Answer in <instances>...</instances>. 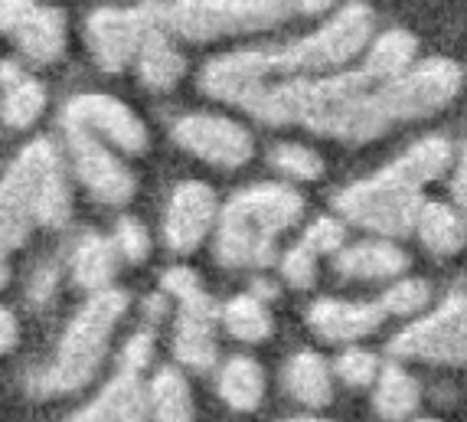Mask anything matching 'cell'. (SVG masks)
<instances>
[{
	"instance_id": "cell-22",
	"label": "cell",
	"mask_w": 467,
	"mask_h": 422,
	"mask_svg": "<svg viewBox=\"0 0 467 422\" xmlns=\"http://www.w3.org/2000/svg\"><path fill=\"white\" fill-rule=\"evenodd\" d=\"M421 246L435 256H454L467 243V219L448 204H425L415 219Z\"/></svg>"
},
{
	"instance_id": "cell-32",
	"label": "cell",
	"mask_w": 467,
	"mask_h": 422,
	"mask_svg": "<svg viewBox=\"0 0 467 422\" xmlns=\"http://www.w3.org/2000/svg\"><path fill=\"white\" fill-rule=\"evenodd\" d=\"M115 249L128 258V262H144L150 256V236L148 229L140 227L134 216H121L118 219V229H115Z\"/></svg>"
},
{
	"instance_id": "cell-12",
	"label": "cell",
	"mask_w": 467,
	"mask_h": 422,
	"mask_svg": "<svg viewBox=\"0 0 467 422\" xmlns=\"http://www.w3.org/2000/svg\"><path fill=\"white\" fill-rule=\"evenodd\" d=\"M66 141H69V154L76 177L82 180V187L101 200V204L121 206L128 204L138 190V177L121 157L111 154V148L99 134H92L88 128L76 125V121H63Z\"/></svg>"
},
{
	"instance_id": "cell-13",
	"label": "cell",
	"mask_w": 467,
	"mask_h": 422,
	"mask_svg": "<svg viewBox=\"0 0 467 422\" xmlns=\"http://www.w3.org/2000/svg\"><path fill=\"white\" fill-rule=\"evenodd\" d=\"M0 30L33 63H53L66 49V16L36 0H0Z\"/></svg>"
},
{
	"instance_id": "cell-1",
	"label": "cell",
	"mask_w": 467,
	"mask_h": 422,
	"mask_svg": "<svg viewBox=\"0 0 467 422\" xmlns=\"http://www.w3.org/2000/svg\"><path fill=\"white\" fill-rule=\"evenodd\" d=\"M373 39V14L363 4H347L327 24L281 49H245L213 59L202 69L206 95L229 105H245L268 82L301 76H327L357 59Z\"/></svg>"
},
{
	"instance_id": "cell-9",
	"label": "cell",
	"mask_w": 467,
	"mask_h": 422,
	"mask_svg": "<svg viewBox=\"0 0 467 422\" xmlns=\"http://www.w3.org/2000/svg\"><path fill=\"white\" fill-rule=\"evenodd\" d=\"M150 26H164V4L148 0L138 7H101L88 16L86 37L95 63L105 72H121L134 63L140 39Z\"/></svg>"
},
{
	"instance_id": "cell-34",
	"label": "cell",
	"mask_w": 467,
	"mask_h": 422,
	"mask_svg": "<svg viewBox=\"0 0 467 422\" xmlns=\"http://www.w3.org/2000/svg\"><path fill=\"white\" fill-rule=\"evenodd\" d=\"M343 239H347V229H343L340 219L334 216H320L317 223H311L307 227V233H304V246L311 252H334L343 246Z\"/></svg>"
},
{
	"instance_id": "cell-25",
	"label": "cell",
	"mask_w": 467,
	"mask_h": 422,
	"mask_svg": "<svg viewBox=\"0 0 467 422\" xmlns=\"http://www.w3.org/2000/svg\"><path fill=\"white\" fill-rule=\"evenodd\" d=\"M219 396L226 399L229 409L252 413L265 396V374L252 357H233L219 374Z\"/></svg>"
},
{
	"instance_id": "cell-16",
	"label": "cell",
	"mask_w": 467,
	"mask_h": 422,
	"mask_svg": "<svg viewBox=\"0 0 467 422\" xmlns=\"http://www.w3.org/2000/svg\"><path fill=\"white\" fill-rule=\"evenodd\" d=\"M219 206L216 194L200 180H187L173 190L171 204H167V219H164V239L173 252H193L200 249V243L210 236V229L216 227Z\"/></svg>"
},
{
	"instance_id": "cell-39",
	"label": "cell",
	"mask_w": 467,
	"mask_h": 422,
	"mask_svg": "<svg viewBox=\"0 0 467 422\" xmlns=\"http://www.w3.org/2000/svg\"><path fill=\"white\" fill-rule=\"evenodd\" d=\"M454 200H458V206L467 213V141H464V148H461L458 171H454Z\"/></svg>"
},
{
	"instance_id": "cell-27",
	"label": "cell",
	"mask_w": 467,
	"mask_h": 422,
	"mask_svg": "<svg viewBox=\"0 0 467 422\" xmlns=\"http://www.w3.org/2000/svg\"><path fill=\"white\" fill-rule=\"evenodd\" d=\"M421 390L419 380H415L409 370L402 367H382L379 376H376V413L382 419L399 422L405 416H412L415 406H419Z\"/></svg>"
},
{
	"instance_id": "cell-3",
	"label": "cell",
	"mask_w": 467,
	"mask_h": 422,
	"mask_svg": "<svg viewBox=\"0 0 467 422\" xmlns=\"http://www.w3.org/2000/svg\"><path fill=\"white\" fill-rule=\"evenodd\" d=\"M451 164V144L438 134L415 141L399 161L376 177L359 180L337 196V213L363 229L382 236H405L415 229L421 206V187L438 180Z\"/></svg>"
},
{
	"instance_id": "cell-2",
	"label": "cell",
	"mask_w": 467,
	"mask_h": 422,
	"mask_svg": "<svg viewBox=\"0 0 467 422\" xmlns=\"http://www.w3.org/2000/svg\"><path fill=\"white\" fill-rule=\"evenodd\" d=\"M242 109L265 125H304L350 144L379 138L392 125L382 82L367 76V69L278 79L258 89Z\"/></svg>"
},
{
	"instance_id": "cell-5",
	"label": "cell",
	"mask_w": 467,
	"mask_h": 422,
	"mask_svg": "<svg viewBox=\"0 0 467 422\" xmlns=\"http://www.w3.org/2000/svg\"><path fill=\"white\" fill-rule=\"evenodd\" d=\"M125 311H128L125 291H115V289L92 291V298L82 305V311L69 321L53 364L39 370L30 384H26L30 393L53 396V393H72L78 386H86L99 374L105 351H109V341Z\"/></svg>"
},
{
	"instance_id": "cell-24",
	"label": "cell",
	"mask_w": 467,
	"mask_h": 422,
	"mask_svg": "<svg viewBox=\"0 0 467 422\" xmlns=\"http://www.w3.org/2000/svg\"><path fill=\"white\" fill-rule=\"evenodd\" d=\"M150 422H193V393L187 376L173 367L157 370L148 386Z\"/></svg>"
},
{
	"instance_id": "cell-42",
	"label": "cell",
	"mask_w": 467,
	"mask_h": 422,
	"mask_svg": "<svg viewBox=\"0 0 467 422\" xmlns=\"http://www.w3.org/2000/svg\"><path fill=\"white\" fill-rule=\"evenodd\" d=\"M288 422H330V419H288Z\"/></svg>"
},
{
	"instance_id": "cell-23",
	"label": "cell",
	"mask_w": 467,
	"mask_h": 422,
	"mask_svg": "<svg viewBox=\"0 0 467 422\" xmlns=\"http://www.w3.org/2000/svg\"><path fill=\"white\" fill-rule=\"evenodd\" d=\"M115 243L105 239V236H82L78 246L72 249L69 258V269H72V279L76 285H82L86 291H101L109 289V281L115 279Z\"/></svg>"
},
{
	"instance_id": "cell-30",
	"label": "cell",
	"mask_w": 467,
	"mask_h": 422,
	"mask_svg": "<svg viewBox=\"0 0 467 422\" xmlns=\"http://www.w3.org/2000/svg\"><path fill=\"white\" fill-rule=\"evenodd\" d=\"M429 281L421 279H405V281H396L386 295H382V311L386 314H396V318H405V314H415L421 311V308L429 305Z\"/></svg>"
},
{
	"instance_id": "cell-26",
	"label": "cell",
	"mask_w": 467,
	"mask_h": 422,
	"mask_svg": "<svg viewBox=\"0 0 467 422\" xmlns=\"http://www.w3.org/2000/svg\"><path fill=\"white\" fill-rule=\"evenodd\" d=\"M415 53H419V43H415L412 33L405 30H389L379 33L373 39V47L367 53V76H373L376 82H389V79L402 76L409 66H415Z\"/></svg>"
},
{
	"instance_id": "cell-17",
	"label": "cell",
	"mask_w": 467,
	"mask_h": 422,
	"mask_svg": "<svg viewBox=\"0 0 467 422\" xmlns=\"http://www.w3.org/2000/svg\"><path fill=\"white\" fill-rule=\"evenodd\" d=\"M382 321H386L382 305H369V301L324 298V301H314L311 311H307V324H311L314 334H320L324 341H334V344H350V341L373 334Z\"/></svg>"
},
{
	"instance_id": "cell-19",
	"label": "cell",
	"mask_w": 467,
	"mask_h": 422,
	"mask_svg": "<svg viewBox=\"0 0 467 422\" xmlns=\"http://www.w3.org/2000/svg\"><path fill=\"white\" fill-rule=\"evenodd\" d=\"M134 63H138L140 82L150 89H173L187 72V63H183L180 49L171 43V33L164 26H150L144 33Z\"/></svg>"
},
{
	"instance_id": "cell-28",
	"label": "cell",
	"mask_w": 467,
	"mask_h": 422,
	"mask_svg": "<svg viewBox=\"0 0 467 422\" xmlns=\"http://www.w3.org/2000/svg\"><path fill=\"white\" fill-rule=\"evenodd\" d=\"M223 324L235 341H245V344H258L272 334V314L262 305V298L255 295H239L233 298L226 308H223Z\"/></svg>"
},
{
	"instance_id": "cell-36",
	"label": "cell",
	"mask_w": 467,
	"mask_h": 422,
	"mask_svg": "<svg viewBox=\"0 0 467 422\" xmlns=\"http://www.w3.org/2000/svg\"><path fill=\"white\" fill-rule=\"evenodd\" d=\"M56 285H59V269L39 266L36 272H33L30 285H26V295H30L33 305H43V301H49V295L56 291Z\"/></svg>"
},
{
	"instance_id": "cell-35",
	"label": "cell",
	"mask_w": 467,
	"mask_h": 422,
	"mask_svg": "<svg viewBox=\"0 0 467 422\" xmlns=\"http://www.w3.org/2000/svg\"><path fill=\"white\" fill-rule=\"evenodd\" d=\"M150 353H154V337H150L148 331H140V334H134L125 344V353H121V370H134V374H140V370L148 367Z\"/></svg>"
},
{
	"instance_id": "cell-41",
	"label": "cell",
	"mask_w": 467,
	"mask_h": 422,
	"mask_svg": "<svg viewBox=\"0 0 467 422\" xmlns=\"http://www.w3.org/2000/svg\"><path fill=\"white\" fill-rule=\"evenodd\" d=\"M4 285H7V266L0 262V289H4Z\"/></svg>"
},
{
	"instance_id": "cell-20",
	"label": "cell",
	"mask_w": 467,
	"mask_h": 422,
	"mask_svg": "<svg viewBox=\"0 0 467 422\" xmlns=\"http://www.w3.org/2000/svg\"><path fill=\"white\" fill-rule=\"evenodd\" d=\"M285 386H288V393L297 403L314 406V409L330 406V399H334V376H330L327 360L311 351H301L288 360V367H285Z\"/></svg>"
},
{
	"instance_id": "cell-7",
	"label": "cell",
	"mask_w": 467,
	"mask_h": 422,
	"mask_svg": "<svg viewBox=\"0 0 467 422\" xmlns=\"http://www.w3.org/2000/svg\"><path fill=\"white\" fill-rule=\"evenodd\" d=\"M59 161V151L47 138L30 141L20 154L10 161L7 174L0 177V262L10 249L24 243L30 229L36 227L33 206H36V190L49 171Z\"/></svg>"
},
{
	"instance_id": "cell-38",
	"label": "cell",
	"mask_w": 467,
	"mask_h": 422,
	"mask_svg": "<svg viewBox=\"0 0 467 422\" xmlns=\"http://www.w3.org/2000/svg\"><path fill=\"white\" fill-rule=\"evenodd\" d=\"M20 341V324H16L14 311L0 308V353H10Z\"/></svg>"
},
{
	"instance_id": "cell-29",
	"label": "cell",
	"mask_w": 467,
	"mask_h": 422,
	"mask_svg": "<svg viewBox=\"0 0 467 422\" xmlns=\"http://www.w3.org/2000/svg\"><path fill=\"white\" fill-rule=\"evenodd\" d=\"M272 164L295 180H317L320 174H324L320 154H314V151L304 148V144H278V148L272 151Z\"/></svg>"
},
{
	"instance_id": "cell-15",
	"label": "cell",
	"mask_w": 467,
	"mask_h": 422,
	"mask_svg": "<svg viewBox=\"0 0 467 422\" xmlns=\"http://www.w3.org/2000/svg\"><path fill=\"white\" fill-rule=\"evenodd\" d=\"M63 121H76V125L99 134L101 141L109 138V144H115L125 154H140V151L148 148V128H144V121L125 102H118L111 95H101V92L76 95L66 105Z\"/></svg>"
},
{
	"instance_id": "cell-31",
	"label": "cell",
	"mask_w": 467,
	"mask_h": 422,
	"mask_svg": "<svg viewBox=\"0 0 467 422\" xmlns=\"http://www.w3.org/2000/svg\"><path fill=\"white\" fill-rule=\"evenodd\" d=\"M281 279L288 281L291 289H311L317 281V252H311L307 246H295L291 252H285L281 258Z\"/></svg>"
},
{
	"instance_id": "cell-37",
	"label": "cell",
	"mask_w": 467,
	"mask_h": 422,
	"mask_svg": "<svg viewBox=\"0 0 467 422\" xmlns=\"http://www.w3.org/2000/svg\"><path fill=\"white\" fill-rule=\"evenodd\" d=\"M66 422H118L115 399H111L109 390H101V396L95 399L92 406H86L82 413H76L72 419H66Z\"/></svg>"
},
{
	"instance_id": "cell-10",
	"label": "cell",
	"mask_w": 467,
	"mask_h": 422,
	"mask_svg": "<svg viewBox=\"0 0 467 422\" xmlns=\"http://www.w3.org/2000/svg\"><path fill=\"white\" fill-rule=\"evenodd\" d=\"M461 92V69L448 59H429L421 66H409L402 76L382 82V102L396 121L435 115Z\"/></svg>"
},
{
	"instance_id": "cell-4",
	"label": "cell",
	"mask_w": 467,
	"mask_h": 422,
	"mask_svg": "<svg viewBox=\"0 0 467 422\" xmlns=\"http://www.w3.org/2000/svg\"><path fill=\"white\" fill-rule=\"evenodd\" d=\"M304 213L301 194L281 184L252 187L233 196L216 219V258L226 269H268L275 239Z\"/></svg>"
},
{
	"instance_id": "cell-43",
	"label": "cell",
	"mask_w": 467,
	"mask_h": 422,
	"mask_svg": "<svg viewBox=\"0 0 467 422\" xmlns=\"http://www.w3.org/2000/svg\"><path fill=\"white\" fill-rule=\"evenodd\" d=\"M415 422H438V419H415Z\"/></svg>"
},
{
	"instance_id": "cell-14",
	"label": "cell",
	"mask_w": 467,
	"mask_h": 422,
	"mask_svg": "<svg viewBox=\"0 0 467 422\" xmlns=\"http://www.w3.org/2000/svg\"><path fill=\"white\" fill-rule=\"evenodd\" d=\"M173 141L190 154L216 167H242L255 151V141L239 121L223 115H187L173 125Z\"/></svg>"
},
{
	"instance_id": "cell-18",
	"label": "cell",
	"mask_w": 467,
	"mask_h": 422,
	"mask_svg": "<svg viewBox=\"0 0 467 422\" xmlns=\"http://www.w3.org/2000/svg\"><path fill=\"white\" fill-rule=\"evenodd\" d=\"M0 86H4L0 118H4L7 128H30L43 115L47 89L39 86L33 76H26V69L20 63H0Z\"/></svg>"
},
{
	"instance_id": "cell-6",
	"label": "cell",
	"mask_w": 467,
	"mask_h": 422,
	"mask_svg": "<svg viewBox=\"0 0 467 422\" xmlns=\"http://www.w3.org/2000/svg\"><path fill=\"white\" fill-rule=\"evenodd\" d=\"M291 14H297V0H171L164 4V30L202 43L268 30Z\"/></svg>"
},
{
	"instance_id": "cell-8",
	"label": "cell",
	"mask_w": 467,
	"mask_h": 422,
	"mask_svg": "<svg viewBox=\"0 0 467 422\" xmlns=\"http://www.w3.org/2000/svg\"><path fill=\"white\" fill-rule=\"evenodd\" d=\"M164 289L180 298V318L173 331V353L190 370H210L216 364V305L202 291L190 269H171Z\"/></svg>"
},
{
	"instance_id": "cell-40",
	"label": "cell",
	"mask_w": 467,
	"mask_h": 422,
	"mask_svg": "<svg viewBox=\"0 0 467 422\" xmlns=\"http://www.w3.org/2000/svg\"><path fill=\"white\" fill-rule=\"evenodd\" d=\"M337 0H297V14H327Z\"/></svg>"
},
{
	"instance_id": "cell-21",
	"label": "cell",
	"mask_w": 467,
	"mask_h": 422,
	"mask_svg": "<svg viewBox=\"0 0 467 422\" xmlns=\"http://www.w3.org/2000/svg\"><path fill=\"white\" fill-rule=\"evenodd\" d=\"M409 266V256L396 243L376 239V243H357L343 249L337 258V269L347 279H389Z\"/></svg>"
},
{
	"instance_id": "cell-33",
	"label": "cell",
	"mask_w": 467,
	"mask_h": 422,
	"mask_svg": "<svg viewBox=\"0 0 467 422\" xmlns=\"http://www.w3.org/2000/svg\"><path fill=\"white\" fill-rule=\"evenodd\" d=\"M337 374L343 376V384L350 386H369L379 376V360L369 351H347L337 360Z\"/></svg>"
},
{
	"instance_id": "cell-11",
	"label": "cell",
	"mask_w": 467,
	"mask_h": 422,
	"mask_svg": "<svg viewBox=\"0 0 467 422\" xmlns=\"http://www.w3.org/2000/svg\"><path fill=\"white\" fill-rule=\"evenodd\" d=\"M389 351L409 360L467 364V295L448 298L438 311L396 334Z\"/></svg>"
}]
</instances>
